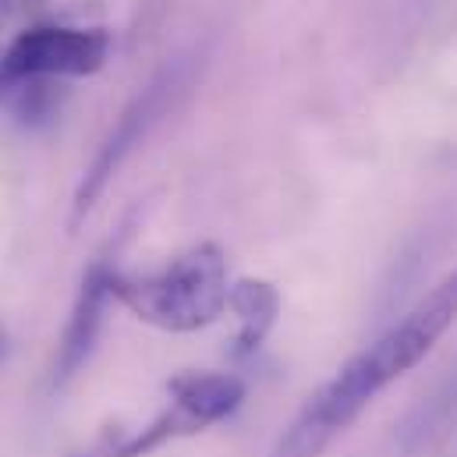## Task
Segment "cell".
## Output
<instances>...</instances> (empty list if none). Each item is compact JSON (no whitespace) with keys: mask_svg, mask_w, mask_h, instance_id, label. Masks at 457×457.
I'll list each match as a JSON object with an SVG mask.
<instances>
[{"mask_svg":"<svg viewBox=\"0 0 457 457\" xmlns=\"http://www.w3.org/2000/svg\"><path fill=\"white\" fill-rule=\"evenodd\" d=\"M181 89H185V68H181V64H170V68H163V71L128 104L124 114L117 117L114 131H111L107 142L100 145L96 160L89 163V170H86V178H82V185H79V192H75L71 228H79V224L93 213L96 199L104 195V188L111 185V178L120 170V163L145 142V135L160 124V117L174 107V100H178Z\"/></svg>","mask_w":457,"mask_h":457,"instance_id":"277c9868","label":"cell"},{"mask_svg":"<svg viewBox=\"0 0 457 457\" xmlns=\"http://www.w3.org/2000/svg\"><path fill=\"white\" fill-rule=\"evenodd\" d=\"M228 305L237 316V337L230 354L234 358H248L255 354L262 341L270 337V330L277 327V316H280V291L262 280V277H241L237 284H230L228 291Z\"/></svg>","mask_w":457,"mask_h":457,"instance_id":"8992f818","label":"cell"},{"mask_svg":"<svg viewBox=\"0 0 457 457\" xmlns=\"http://www.w3.org/2000/svg\"><path fill=\"white\" fill-rule=\"evenodd\" d=\"M228 255L220 245L203 241L149 273L111 277V298L142 323L167 334H195L213 327L228 309Z\"/></svg>","mask_w":457,"mask_h":457,"instance_id":"7a4b0ae2","label":"cell"},{"mask_svg":"<svg viewBox=\"0 0 457 457\" xmlns=\"http://www.w3.org/2000/svg\"><path fill=\"white\" fill-rule=\"evenodd\" d=\"M111 57L107 29H68L39 25L14 36L0 57V86L36 79H86L96 75Z\"/></svg>","mask_w":457,"mask_h":457,"instance_id":"3957f363","label":"cell"},{"mask_svg":"<svg viewBox=\"0 0 457 457\" xmlns=\"http://www.w3.org/2000/svg\"><path fill=\"white\" fill-rule=\"evenodd\" d=\"M111 277H114L111 255L93 259V266L86 270L82 287H79V298H75L71 316H68V327H64V337H61V347H57L54 390L68 386L86 369V361L93 358L96 341H100V330H104V312H107V302H111Z\"/></svg>","mask_w":457,"mask_h":457,"instance_id":"5b68a950","label":"cell"},{"mask_svg":"<svg viewBox=\"0 0 457 457\" xmlns=\"http://www.w3.org/2000/svg\"><path fill=\"white\" fill-rule=\"evenodd\" d=\"M4 351H7V334H4V327H0V358H4Z\"/></svg>","mask_w":457,"mask_h":457,"instance_id":"ba28073f","label":"cell"},{"mask_svg":"<svg viewBox=\"0 0 457 457\" xmlns=\"http://www.w3.org/2000/svg\"><path fill=\"white\" fill-rule=\"evenodd\" d=\"M457 320V266L436 280L386 334L358 351L334 379H327L280 433L270 457H320L365 404L394 379L411 372Z\"/></svg>","mask_w":457,"mask_h":457,"instance_id":"6da1fadb","label":"cell"},{"mask_svg":"<svg viewBox=\"0 0 457 457\" xmlns=\"http://www.w3.org/2000/svg\"><path fill=\"white\" fill-rule=\"evenodd\" d=\"M174 401H185L206 426L234 415L245 401V379L234 372H181L167 383Z\"/></svg>","mask_w":457,"mask_h":457,"instance_id":"52a82bcc","label":"cell"}]
</instances>
